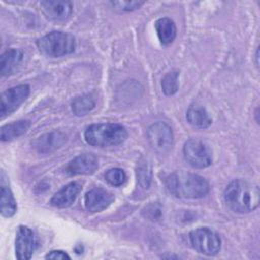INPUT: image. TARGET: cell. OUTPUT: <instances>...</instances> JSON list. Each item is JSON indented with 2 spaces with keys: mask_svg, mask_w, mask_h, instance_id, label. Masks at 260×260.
Returning a JSON list of instances; mask_svg holds the SVG:
<instances>
[{
  "mask_svg": "<svg viewBox=\"0 0 260 260\" xmlns=\"http://www.w3.org/2000/svg\"><path fill=\"white\" fill-rule=\"evenodd\" d=\"M224 201L235 212H251L259 206V187L258 185L245 180H234L224 190Z\"/></svg>",
  "mask_w": 260,
  "mask_h": 260,
  "instance_id": "cell-1",
  "label": "cell"
},
{
  "mask_svg": "<svg viewBox=\"0 0 260 260\" xmlns=\"http://www.w3.org/2000/svg\"><path fill=\"white\" fill-rule=\"evenodd\" d=\"M165 183L169 192L179 198L196 199L209 192L208 182L203 177L189 172H174L166 178Z\"/></svg>",
  "mask_w": 260,
  "mask_h": 260,
  "instance_id": "cell-2",
  "label": "cell"
},
{
  "mask_svg": "<svg viewBox=\"0 0 260 260\" xmlns=\"http://www.w3.org/2000/svg\"><path fill=\"white\" fill-rule=\"evenodd\" d=\"M128 137L127 130L116 123L92 124L84 131L85 141L95 147H109L121 144Z\"/></svg>",
  "mask_w": 260,
  "mask_h": 260,
  "instance_id": "cell-3",
  "label": "cell"
},
{
  "mask_svg": "<svg viewBox=\"0 0 260 260\" xmlns=\"http://www.w3.org/2000/svg\"><path fill=\"white\" fill-rule=\"evenodd\" d=\"M39 50L50 57H61L75 50V39L72 35L62 31H52L37 41Z\"/></svg>",
  "mask_w": 260,
  "mask_h": 260,
  "instance_id": "cell-4",
  "label": "cell"
},
{
  "mask_svg": "<svg viewBox=\"0 0 260 260\" xmlns=\"http://www.w3.org/2000/svg\"><path fill=\"white\" fill-rule=\"evenodd\" d=\"M186 161L195 169H204L212 164V151L209 145L199 138L188 139L183 147Z\"/></svg>",
  "mask_w": 260,
  "mask_h": 260,
  "instance_id": "cell-5",
  "label": "cell"
},
{
  "mask_svg": "<svg viewBox=\"0 0 260 260\" xmlns=\"http://www.w3.org/2000/svg\"><path fill=\"white\" fill-rule=\"evenodd\" d=\"M189 238L192 247L200 254L214 256L220 250V237L208 228H199L193 230L190 233Z\"/></svg>",
  "mask_w": 260,
  "mask_h": 260,
  "instance_id": "cell-6",
  "label": "cell"
},
{
  "mask_svg": "<svg viewBox=\"0 0 260 260\" xmlns=\"http://www.w3.org/2000/svg\"><path fill=\"white\" fill-rule=\"evenodd\" d=\"M146 136L152 149L160 154L171 150L174 143L173 131L165 122H156L150 125L147 129Z\"/></svg>",
  "mask_w": 260,
  "mask_h": 260,
  "instance_id": "cell-7",
  "label": "cell"
},
{
  "mask_svg": "<svg viewBox=\"0 0 260 260\" xmlns=\"http://www.w3.org/2000/svg\"><path fill=\"white\" fill-rule=\"evenodd\" d=\"M29 94V86L27 84H19L5 90L1 94L0 117L4 119L13 113L26 100Z\"/></svg>",
  "mask_w": 260,
  "mask_h": 260,
  "instance_id": "cell-8",
  "label": "cell"
},
{
  "mask_svg": "<svg viewBox=\"0 0 260 260\" xmlns=\"http://www.w3.org/2000/svg\"><path fill=\"white\" fill-rule=\"evenodd\" d=\"M37 249V240L34 232L25 226L19 225L15 239V255L19 260H28Z\"/></svg>",
  "mask_w": 260,
  "mask_h": 260,
  "instance_id": "cell-9",
  "label": "cell"
},
{
  "mask_svg": "<svg viewBox=\"0 0 260 260\" xmlns=\"http://www.w3.org/2000/svg\"><path fill=\"white\" fill-rule=\"evenodd\" d=\"M40 7L47 19L56 22L67 20L73 10L72 3L69 1L44 0L40 2Z\"/></svg>",
  "mask_w": 260,
  "mask_h": 260,
  "instance_id": "cell-10",
  "label": "cell"
},
{
  "mask_svg": "<svg viewBox=\"0 0 260 260\" xmlns=\"http://www.w3.org/2000/svg\"><path fill=\"white\" fill-rule=\"evenodd\" d=\"M99 167L98 158L90 153L80 154L70 160L65 167V173L70 176L90 175Z\"/></svg>",
  "mask_w": 260,
  "mask_h": 260,
  "instance_id": "cell-11",
  "label": "cell"
},
{
  "mask_svg": "<svg viewBox=\"0 0 260 260\" xmlns=\"http://www.w3.org/2000/svg\"><path fill=\"white\" fill-rule=\"evenodd\" d=\"M114 200L109 191L102 188H93L84 196V206L90 212H100L106 209Z\"/></svg>",
  "mask_w": 260,
  "mask_h": 260,
  "instance_id": "cell-12",
  "label": "cell"
},
{
  "mask_svg": "<svg viewBox=\"0 0 260 260\" xmlns=\"http://www.w3.org/2000/svg\"><path fill=\"white\" fill-rule=\"evenodd\" d=\"M66 142V135L60 131H52L39 136L32 143L40 153L52 152L60 148Z\"/></svg>",
  "mask_w": 260,
  "mask_h": 260,
  "instance_id": "cell-13",
  "label": "cell"
},
{
  "mask_svg": "<svg viewBox=\"0 0 260 260\" xmlns=\"http://www.w3.org/2000/svg\"><path fill=\"white\" fill-rule=\"evenodd\" d=\"M82 187L80 183L70 182L53 195V197L50 200V203L58 208L68 207L75 201Z\"/></svg>",
  "mask_w": 260,
  "mask_h": 260,
  "instance_id": "cell-14",
  "label": "cell"
},
{
  "mask_svg": "<svg viewBox=\"0 0 260 260\" xmlns=\"http://www.w3.org/2000/svg\"><path fill=\"white\" fill-rule=\"evenodd\" d=\"M23 58L22 51L18 49H8L0 57V73L3 77L14 73Z\"/></svg>",
  "mask_w": 260,
  "mask_h": 260,
  "instance_id": "cell-15",
  "label": "cell"
},
{
  "mask_svg": "<svg viewBox=\"0 0 260 260\" xmlns=\"http://www.w3.org/2000/svg\"><path fill=\"white\" fill-rule=\"evenodd\" d=\"M186 119L190 125L199 129L208 128L212 123L205 108L197 104H193L188 108Z\"/></svg>",
  "mask_w": 260,
  "mask_h": 260,
  "instance_id": "cell-16",
  "label": "cell"
},
{
  "mask_svg": "<svg viewBox=\"0 0 260 260\" xmlns=\"http://www.w3.org/2000/svg\"><path fill=\"white\" fill-rule=\"evenodd\" d=\"M157 37L162 45H170L176 38L177 28L175 22L169 17H162L154 23Z\"/></svg>",
  "mask_w": 260,
  "mask_h": 260,
  "instance_id": "cell-17",
  "label": "cell"
},
{
  "mask_svg": "<svg viewBox=\"0 0 260 260\" xmlns=\"http://www.w3.org/2000/svg\"><path fill=\"white\" fill-rule=\"evenodd\" d=\"M30 127V122L27 120H20L1 127L0 138L2 141H11L23 135Z\"/></svg>",
  "mask_w": 260,
  "mask_h": 260,
  "instance_id": "cell-18",
  "label": "cell"
},
{
  "mask_svg": "<svg viewBox=\"0 0 260 260\" xmlns=\"http://www.w3.org/2000/svg\"><path fill=\"white\" fill-rule=\"evenodd\" d=\"M0 206L1 214L4 217H11L16 212V201L8 186L4 184V180L1 178V192H0Z\"/></svg>",
  "mask_w": 260,
  "mask_h": 260,
  "instance_id": "cell-19",
  "label": "cell"
},
{
  "mask_svg": "<svg viewBox=\"0 0 260 260\" xmlns=\"http://www.w3.org/2000/svg\"><path fill=\"white\" fill-rule=\"evenodd\" d=\"M95 107V101L90 94H82L76 96L71 103V109L73 113L78 116H85Z\"/></svg>",
  "mask_w": 260,
  "mask_h": 260,
  "instance_id": "cell-20",
  "label": "cell"
},
{
  "mask_svg": "<svg viewBox=\"0 0 260 260\" xmlns=\"http://www.w3.org/2000/svg\"><path fill=\"white\" fill-rule=\"evenodd\" d=\"M178 71H171L161 79V88L166 95H173L178 91Z\"/></svg>",
  "mask_w": 260,
  "mask_h": 260,
  "instance_id": "cell-21",
  "label": "cell"
},
{
  "mask_svg": "<svg viewBox=\"0 0 260 260\" xmlns=\"http://www.w3.org/2000/svg\"><path fill=\"white\" fill-rule=\"evenodd\" d=\"M137 179L142 188H149L151 183V168L147 161L139 162L137 167Z\"/></svg>",
  "mask_w": 260,
  "mask_h": 260,
  "instance_id": "cell-22",
  "label": "cell"
},
{
  "mask_svg": "<svg viewBox=\"0 0 260 260\" xmlns=\"http://www.w3.org/2000/svg\"><path fill=\"white\" fill-rule=\"evenodd\" d=\"M105 179L112 186L119 187V186L123 185L126 182L127 176H126V173L122 169L113 168V169H110L106 172Z\"/></svg>",
  "mask_w": 260,
  "mask_h": 260,
  "instance_id": "cell-23",
  "label": "cell"
},
{
  "mask_svg": "<svg viewBox=\"0 0 260 260\" xmlns=\"http://www.w3.org/2000/svg\"><path fill=\"white\" fill-rule=\"evenodd\" d=\"M111 4L118 10L121 11H132L144 4L142 1H114Z\"/></svg>",
  "mask_w": 260,
  "mask_h": 260,
  "instance_id": "cell-24",
  "label": "cell"
},
{
  "mask_svg": "<svg viewBox=\"0 0 260 260\" xmlns=\"http://www.w3.org/2000/svg\"><path fill=\"white\" fill-rule=\"evenodd\" d=\"M46 259H70V256L61 250L50 251L46 256Z\"/></svg>",
  "mask_w": 260,
  "mask_h": 260,
  "instance_id": "cell-25",
  "label": "cell"
}]
</instances>
